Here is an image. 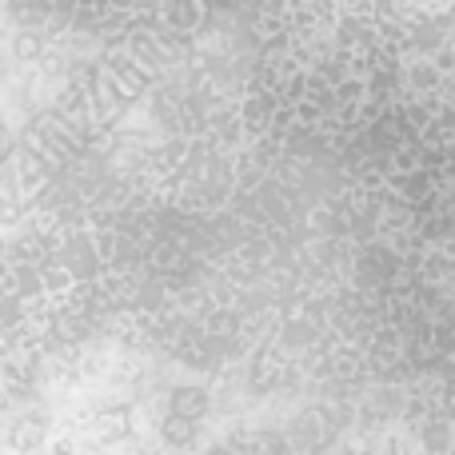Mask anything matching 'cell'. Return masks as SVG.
Listing matches in <instances>:
<instances>
[{
  "label": "cell",
  "instance_id": "6da1fadb",
  "mask_svg": "<svg viewBox=\"0 0 455 455\" xmlns=\"http://www.w3.org/2000/svg\"><path fill=\"white\" fill-rule=\"evenodd\" d=\"M168 411L172 416H184V419H204V411H208V392L204 387H172V395H168Z\"/></svg>",
  "mask_w": 455,
  "mask_h": 455
},
{
  "label": "cell",
  "instance_id": "7a4b0ae2",
  "mask_svg": "<svg viewBox=\"0 0 455 455\" xmlns=\"http://www.w3.org/2000/svg\"><path fill=\"white\" fill-rule=\"evenodd\" d=\"M96 440L100 443H116V440H128V432H132V411L128 408H108L96 416Z\"/></svg>",
  "mask_w": 455,
  "mask_h": 455
},
{
  "label": "cell",
  "instance_id": "3957f363",
  "mask_svg": "<svg viewBox=\"0 0 455 455\" xmlns=\"http://www.w3.org/2000/svg\"><path fill=\"white\" fill-rule=\"evenodd\" d=\"M160 435H164L168 448H192V440H196V419H184V416L168 411V419L160 424Z\"/></svg>",
  "mask_w": 455,
  "mask_h": 455
},
{
  "label": "cell",
  "instance_id": "277c9868",
  "mask_svg": "<svg viewBox=\"0 0 455 455\" xmlns=\"http://www.w3.org/2000/svg\"><path fill=\"white\" fill-rule=\"evenodd\" d=\"M40 435H44V419L32 416L20 424V432H12V440H16V448H32V443H40Z\"/></svg>",
  "mask_w": 455,
  "mask_h": 455
}]
</instances>
